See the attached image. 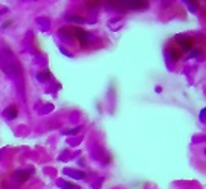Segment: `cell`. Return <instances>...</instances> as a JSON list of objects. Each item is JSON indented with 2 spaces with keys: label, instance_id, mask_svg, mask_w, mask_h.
Masks as SVG:
<instances>
[{
  "label": "cell",
  "instance_id": "obj_1",
  "mask_svg": "<svg viewBox=\"0 0 206 189\" xmlns=\"http://www.w3.org/2000/svg\"><path fill=\"white\" fill-rule=\"evenodd\" d=\"M125 8H130V9H142V8H148V3L147 2H122L119 3Z\"/></svg>",
  "mask_w": 206,
  "mask_h": 189
},
{
  "label": "cell",
  "instance_id": "obj_2",
  "mask_svg": "<svg viewBox=\"0 0 206 189\" xmlns=\"http://www.w3.org/2000/svg\"><path fill=\"white\" fill-rule=\"evenodd\" d=\"M75 34H76V38L81 41V44H83V46H86V44L89 43V34H87L84 29H81V28H76V29H75Z\"/></svg>",
  "mask_w": 206,
  "mask_h": 189
},
{
  "label": "cell",
  "instance_id": "obj_3",
  "mask_svg": "<svg viewBox=\"0 0 206 189\" xmlns=\"http://www.w3.org/2000/svg\"><path fill=\"white\" fill-rule=\"evenodd\" d=\"M31 174H34V169H29V171H19V172H16L14 174V177L19 180V183H25L28 178H29V175Z\"/></svg>",
  "mask_w": 206,
  "mask_h": 189
},
{
  "label": "cell",
  "instance_id": "obj_4",
  "mask_svg": "<svg viewBox=\"0 0 206 189\" xmlns=\"http://www.w3.org/2000/svg\"><path fill=\"white\" fill-rule=\"evenodd\" d=\"M177 41H180V46H182V49L183 51H189V49H192V41L191 40H185V38L182 37H176Z\"/></svg>",
  "mask_w": 206,
  "mask_h": 189
},
{
  "label": "cell",
  "instance_id": "obj_5",
  "mask_svg": "<svg viewBox=\"0 0 206 189\" xmlns=\"http://www.w3.org/2000/svg\"><path fill=\"white\" fill-rule=\"evenodd\" d=\"M17 108L16 107H9V108H6L5 112H3V116L5 117H8V119H16L17 117Z\"/></svg>",
  "mask_w": 206,
  "mask_h": 189
},
{
  "label": "cell",
  "instance_id": "obj_6",
  "mask_svg": "<svg viewBox=\"0 0 206 189\" xmlns=\"http://www.w3.org/2000/svg\"><path fill=\"white\" fill-rule=\"evenodd\" d=\"M58 185L64 189H81L78 185H74V183H64V180H58Z\"/></svg>",
  "mask_w": 206,
  "mask_h": 189
},
{
  "label": "cell",
  "instance_id": "obj_7",
  "mask_svg": "<svg viewBox=\"0 0 206 189\" xmlns=\"http://www.w3.org/2000/svg\"><path fill=\"white\" fill-rule=\"evenodd\" d=\"M49 78H51V72H49V70H43L41 73L37 75V79L40 82H43V81H46V79H49Z\"/></svg>",
  "mask_w": 206,
  "mask_h": 189
},
{
  "label": "cell",
  "instance_id": "obj_8",
  "mask_svg": "<svg viewBox=\"0 0 206 189\" xmlns=\"http://www.w3.org/2000/svg\"><path fill=\"white\" fill-rule=\"evenodd\" d=\"M66 20H67V21H74V23H81V24L86 23V20L83 19V17H78V15H67Z\"/></svg>",
  "mask_w": 206,
  "mask_h": 189
},
{
  "label": "cell",
  "instance_id": "obj_9",
  "mask_svg": "<svg viewBox=\"0 0 206 189\" xmlns=\"http://www.w3.org/2000/svg\"><path fill=\"white\" fill-rule=\"evenodd\" d=\"M199 54H200V51H199V49H194V51H192V52L189 54V59H191V58H195L197 55H199Z\"/></svg>",
  "mask_w": 206,
  "mask_h": 189
},
{
  "label": "cell",
  "instance_id": "obj_10",
  "mask_svg": "<svg viewBox=\"0 0 206 189\" xmlns=\"http://www.w3.org/2000/svg\"><path fill=\"white\" fill-rule=\"evenodd\" d=\"M60 51H61V52H63V54H64L66 57H69V58H74V55H72V54H69V52H66V51H64L63 47H60Z\"/></svg>",
  "mask_w": 206,
  "mask_h": 189
},
{
  "label": "cell",
  "instance_id": "obj_11",
  "mask_svg": "<svg viewBox=\"0 0 206 189\" xmlns=\"http://www.w3.org/2000/svg\"><path fill=\"white\" fill-rule=\"evenodd\" d=\"M205 108H203V110H202V112H200V121H202V122H203V121H205Z\"/></svg>",
  "mask_w": 206,
  "mask_h": 189
}]
</instances>
